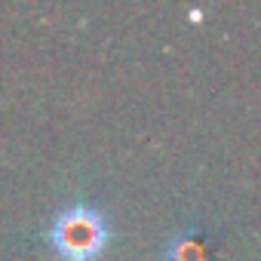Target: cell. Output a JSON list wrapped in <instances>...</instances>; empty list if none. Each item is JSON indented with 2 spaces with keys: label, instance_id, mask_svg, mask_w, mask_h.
Returning <instances> with one entry per match:
<instances>
[{
  "label": "cell",
  "instance_id": "2",
  "mask_svg": "<svg viewBox=\"0 0 261 261\" xmlns=\"http://www.w3.org/2000/svg\"><path fill=\"white\" fill-rule=\"evenodd\" d=\"M163 261H218L215 243L200 227H185L163 246Z\"/></svg>",
  "mask_w": 261,
  "mask_h": 261
},
{
  "label": "cell",
  "instance_id": "1",
  "mask_svg": "<svg viewBox=\"0 0 261 261\" xmlns=\"http://www.w3.org/2000/svg\"><path fill=\"white\" fill-rule=\"evenodd\" d=\"M46 243L56 261H98L111 243L108 212L95 203L74 200L49 218Z\"/></svg>",
  "mask_w": 261,
  "mask_h": 261
}]
</instances>
